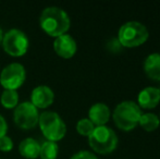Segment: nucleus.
<instances>
[{
  "instance_id": "obj_1",
  "label": "nucleus",
  "mask_w": 160,
  "mask_h": 159,
  "mask_svg": "<svg viewBox=\"0 0 160 159\" xmlns=\"http://www.w3.org/2000/svg\"><path fill=\"white\" fill-rule=\"evenodd\" d=\"M39 23L47 34L52 37H58L65 34L69 30L70 17L63 9L58 7H47L42 11Z\"/></svg>"
},
{
  "instance_id": "obj_2",
  "label": "nucleus",
  "mask_w": 160,
  "mask_h": 159,
  "mask_svg": "<svg viewBox=\"0 0 160 159\" xmlns=\"http://www.w3.org/2000/svg\"><path fill=\"white\" fill-rule=\"evenodd\" d=\"M142 116L141 108L134 102H123L116 107L113 120L116 125L122 131H131L138 124Z\"/></svg>"
},
{
  "instance_id": "obj_3",
  "label": "nucleus",
  "mask_w": 160,
  "mask_h": 159,
  "mask_svg": "<svg viewBox=\"0 0 160 159\" xmlns=\"http://www.w3.org/2000/svg\"><path fill=\"white\" fill-rule=\"evenodd\" d=\"M40 130L48 141L57 142L65 135L67 125L62 118L55 111H45L39 115Z\"/></svg>"
},
{
  "instance_id": "obj_4",
  "label": "nucleus",
  "mask_w": 160,
  "mask_h": 159,
  "mask_svg": "<svg viewBox=\"0 0 160 159\" xmlns=\"http://www.w3.org/2000/svg\"><path fill=\"white\" fill-rule=\"evenodd\" d=\"M89 146L99 154H109L116 149L118 137L112 129L102 125L96 127L88 136Z\"/></svg>"
},
{
  "instance_id": "obj_5",
  "label": "nucleus",
  "mask_w": 160,
  "mask_h": 159,
  "mask_svg": "<svg viewBox=\"0 0 160 159\" xmlns=\"http://www.w3.org/2000/svg\"><path fill=\"white\" fill-rule=\"evenodd\" d=\"M148 38V31L145 25L138 22H128L119 31V42L122 46L137 47L143 45Z\"/></svg>"
},
{
  "instance_id": "obj_6",
  "label": "nucleus",
  "mask_w": 160,
  "mask_h": 159,
  "mask_svg": "<svg viewBox=\"0 0 160 159\" xmlns=\"http://www.w3.org/2000/svg\"><path fill=\"white\" fill-rule=\"evenodd\" d=\"M2 46L7 53L14 57L23 56L28 51V38L25 33L18 28L8 31L2 37Z\"/></svg>"
},
{
  "instance_id": "obj_7",
  "label": "nucleus",
  "mask_w": 160,
  "mask_h": 159,
  "mask_svg": "<svg viewBox=\"0 0 160 159\" xmlns=\"http://www.w3.org/2000/svg\"><path fill=\"white\" fill-rule=\"evenodd\" d=\"M13 119L15 124L22 129H33L38 123L39 112L31 102H23L15 107Z\"/></svg>"
},
{
  "instance_id": "obj_8",
  "label": "nucleus",
  "mask_w": 160,
  "mask_h": 159,
  "mask_svg": "<svg viewBox=\"0 0 160 159\" xmlns=\"http://www.w3.org/2000/svg\"><path fill=\"white\" fill-rule=\"evenodd\" d=\"M26 72L23 64L19 62H13L3 68L0 74V83L4 89L19 88L25 81Z\"/></svg>"
},
{
  "instance_id": "obj_9",
  "label": "nucleus",
  "mask_w": 160,
  "mask_h": 159,
  "mask_svg": "<svg viewBox=\"0 0 160 159\" xmlns=\"http://www.w3.org/2000/svg\"><path fill=\"white\" fill-rule=\"evenodd\" d=\"M55 99V93L47 85L35 87L31 94V102L36 108H46L50 106Z\"/></svg>"
},
{
  "instance_id": "obj_10",
  "label": "nucleus",
  "mask_w": 160,
  "mask_h": 159,
  "mask_svg": "<svg viewBox=\"0 0 160 159\" xmlns=\"http://www.w3.org/2000/svg\"><path fill=\"white\" fill-rule=\"evenodd\" d=\"M76 42L73 37L69 34H63L56 37L53 42L55 51L62 58H71L76 52Z\"/></svg>"
},
{
  "instance_id": "obj_11",
  "label": "nucleus",
  "mask_w": 160,
  "mask_h": 159,
  "mask_svg": "<svg viewBox=\"0 0 160 159\" xmlns=\"http://www.w3.org/2000/svg\"><path fill=\"white\" fill-rule=\"evenodd\" d=\"M88 117L94 125L102 127L110 119V109L107 105L102 102H97L91 107L88 111Z\"/></svg>"
},
{
  "instance_id": "obj_12",
  "label": "nucleus",
  "mask_w": 160,
  "mask_h": 159,
  "mask_svg": "<svg viewBox=\"0 0 160 159\" xmlns=\"http://www.w3.org/2000/svg\"><path fill=\"white\" fill-rule=\"evenodd\" d=\"M160 92L155 87H147L138 94V105L142 108L152 109L159 104Z\"/></svg>"
},
{
  "instance_id": "obj_13",
  "label": "nucleus",
  "mask_w": 160,
  "mask_h": 159,
  "mask_svg": "<svg viewBox=\"0 0 160 159\" xmlns=\"http://www.w3.org/2000/svg\"><path fill=\"white\" fill-rule=\"evenodd\" d=\"M144 70L149 79L160 81V53H152L146 58Z\"/></svg>"
},
{
  "instance_id": "obj_14",
  "label": "nucleus",
  "mask_w": 160,
  "mask_h": 159,
  "mask_svg": "<svg viewBox=\"0 0 160 159\" xmlns=\"http://www.w3.org/2000/svg\"><path fill=\"white\" fill-rule=\"evenodd\" d=\"M39 143L33 137L24 138L19 145V151L21 155L28 159H35L36 157H38L39 156Z\"/></svg>"
},
{
  "instance_id": "obj_15",
  "label": "nucleus",
  "mask_w": 160,
  "mask_h": 159,
  "mask_svg": "<svg viewBox=\"0 0 160 159\" xmlns=\"http://www.w3.org/2000/svg\"><path fill=\"white\" fill-rule=\"evenodd\" d=\"M59 153V147H58L57 142L52 141H45L40 145L39 156L42 159H56Z\"/></svg>"
},
{
  "instance_id": "obj_16",
  "label": "nucleus",
  "mask_w": 160,
  "mask_h": 159,
  "mask_svg": "<svg viewBox=\"0 0 160 159\" xmlns=\"http://www.w3.org/2000/svg\"><path fill=\"white\" fill-rule=\"evenodd\" d=\"M138 123L145 131L152 132L159 127L160 120L156 115H154V113H145V115L141 116Z\"/></svg>"
},
{
  "instance_id": "obj_17",
  "label": "nucleus",
  "mask_w": 160,
  "mask_h": 159,
  "mask_svg": "<svg viewBox=\"0 0 160 159\" xmlns=\"http://www.w3.org/2000/svg\"><path fill=\"white\" fill-rule=\"evenodd\" d=\"M0 102L6 108H15L19 102V94L15 89H4L0 97Z\"/></svg>"
},
{
  "instance_id": "obj_18",
  "label": "nucleus",
  "mask_w": 160,
  "mask_h": 159,
  "mask_svg": "<svg viewBox=\"0 0 160 159\" xmlns=\"http://www.w3.org/2000/svg\"><path fill=\"white\" fill-rule=\"evenodd\" d=\"M95 125L92 123V121L89 119H81L76 124V130L81 135L84 136H89L93 133Z\"/></svg>"
},
{
  "instance_id": "obj_19",
  "label": "nucleus",
  "mask_w": 160,
  "mask_h": 159,
  "mask_svg": "<svg viewBox=\"0 0 160 159\" xmlns=\"http://www.w3.org/2000/svg\"><path fill=\"white\" fill-rule=\"evenodd\" d=\"M13 148V141L10 136L3 135L0 137V151L2 152H10Z\"/></svg>"
},
{
  "instance_id": "obj_20",
  "label": "nucleus",
  "mask_w": 160,
  "mask_h": 159,
  "mask_svg": "<svg viewBox=\"0 0 160 159\" xmlns=\"http://www.w3.org/2000/svg\"><path fill=\"white\" fill-rule=\"evenodd\" d=\"M71 159H98L94 155L93 153L88 151H81L78 152L76 154H74L71 157Z\"/></svg>"
},
{
  "instance_id": "obj_21",
  "label": "nucleus",
  "mask_w": 160,
  "mask_h": 159,
  "mask_svg": "<svg viewBox=\"0 0 160 159\" xmlns=\"http://www.w3.org/2000/svg\"><path fill=\"white\" fill-rule=\"evenodd\" d=\"M7 130H8L7 121L0 115V137H2L3 135H7Z\"/></svg>"
},
{
  "instance_id": "obj_22",
  "label": "nucleus",
  "mask_w": 160,
  "mask_h": 159,
  "mask_svg": "<svg viewBox=\"0 0 160 159\" xmlns=\"http://www.w3.org/2000/svg\"><path fill=\"white\" fill-rule=\"evenodd\" d=\"M2 37H3V33H2V30L0 27V44L2 42Z\"/></svg>"
},
{
  "instance_id": "obj_23",
  "label": "nucleus",
  "mask_w": 160,
  "mask_h": 159,
  "mask_svg": "<svg viewBox=\"0 0 160 159\" xmlns=\"http://www.w3.org/2000/svg\"><path fill=\"white\" fill-rule=\"evenodd\" d=\"M159 92H160V89H159Z\"/></svg>"
}]
</instances>
